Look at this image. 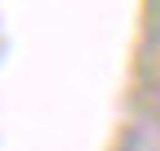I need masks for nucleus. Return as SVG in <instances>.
<instances>
[{
  "label": "nucleus",
  "instance_id": "f257e3e1",
  "mask_svg": "<svg viewBox=\"0 0 160 151\" xmlns=\"http://www.w3.org/2000/svg\"><path fill=\"white\" fill-rule=\"evenodd\" d=\"M156 108H160V74H156Z\"/></svg>",
  "mask_w": 160,
  "mask_h": 151
}]
</instances>
